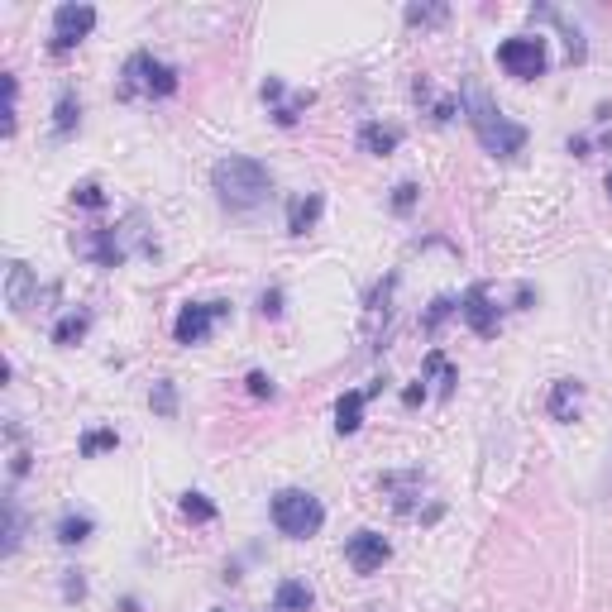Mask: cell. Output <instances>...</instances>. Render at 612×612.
Listing matches in <instances>:
<instances>
[{
  "instance_id": "obj_20",
  "label": "cell",
  "mask_w": 612,
  "mask_h": 612,
  "mask_svg": "<svg viewBox=\"0 0 612 612\" xmlns=\"http://www.w3.org/2000/svg\"><path fill=\"white\" fill-rule=\"evenodd\" d=\"M91 526L96 522H91L87 512H67L63 522H58V541H63V546H82V541L91 536Z\"/></svg>"
},
{
  "instance_id": "obj_2",
  "label": "cell",
  "mask_w": 612,
  "mask_h": 612,
  "mask_svg": "<svg viewBox=\"0 0 612 612\" xmlns=\"http://www.w3.org/2000/svg\"><path fill=\"white\" fill-rule=\"evenodd\" d=\"M464 110H469V125H474V134H479V144L488 153H498V158H512V153L526 149V130L517 125V120H507L503 110H498V101L488 96L483 87H464Z\"/></svg>"
},
{
  "instance_id": "obj_15",
  "label": "cell",
  "mask_w": 612,
  "mask_h": 612,
  "mask_svg": "<svg viewBox=\"0 0 612 612\" xmlns=\"http://www.w3.org/2000/svg\"><path fill=\"white\" fill-rule=\"evenodd\" d=\"M5 297H10V306H15V311H29V302H34V273H29L24 263H10Z\"/></svg>"
},
{
  "instance_id": "obj_32",
  "label": "cell",
  "mask_w": 612,
  "mask_h": 612,
  "mask_svg": "<svg viewBox=\"0 0 612 612\" xmlns=\"http://www.w3.org/2000/svg\"><path fill=\"white\" fill-rule=\"evenodd\" d=\"M259 311H263V316H283V292H263Z\"/></svg>"
},
{
  "instance_id": "obj_6",
  "label": "cell",
  "mask_w": 612,
  "mask_h": 612,
  "mask_svg": "<svg viewBox=\"0 0 612 612\" xmlns=\"http://www.w3.org/2000/svg\"><path fill=\"white\" fill-rule=\"evenodd\" d=\"M220 316H230V302H187L173 321L177 345H201V340H211V330H216Z\"/></svg>"
},
{
  "instance_id": "obj_8",
  "label": "cell",
  "mask_w": 612,
  "mask_h": 612,
  "mask_svg": "<svg viewBox=\"0 0 612 612\" xmlns=\"http://www.w3.org/2000/svg\"><path fill=\"white\" fill-rule=\"evenodd\" d=\"M388 555H393V546L378 536V531H359V536H350V546H345V560L354 565V574H373V569L388 565Z\"/></svg>"
},
{
  "instance_id": "obj_28",
  "label": "cell",
  "mask_w": 612,
  "mask_h": 612,
  "mask_svg": "<svg viewBox=\"0 0 612 612\" xmlns=\"http://www.w3.org/2000/svg\"><path fill=\"white\" fill-rule=\"evenodd\" d=\"M445 5H407V24H440Z\"/></svg>"
},
{
  "instance_id": "obj_7",
  "label": "cell",
  "mask_w": 612,
  "mask_h": 612,
  "mask_svg": "<svg viewBox=\"0 0 612 612\" xmlns=\"http://www.w3.org/2000/svg\"><path fill=\"white\" fill-rule=\"evenodd\" d=\"M91 24H96V10H91V5H58V10H53V53L77 48L91 34Z\"/></svg>"
},
{
  "instance_id": "obj_23",
  "label": "cell",
  "mask_w": 612,
  "mask_h": 612,
  "mask_svg": "<svg viewBox=\"0 0 612 612\" xmlns=\"http://www.w3.org/2000/svg\"><path fill=\"white\" fill-rule=\"evenodd\" d=\"M182 517H192V522H211V517H216V503H211L206 493H182Z\"/></svg>"
},
{
  "instance_id": "obj_5",
  "label": "cell",
  "mask_w": 612,
  "mask_h": 612,
  "mask_svg": "<svg viewBox=\"0 0 612 612\" xmlns=\"http://www.w3.org/2000/svg\"><path fill=\"white\" fill-rule=\"evenodd\" d=\"M498 63H503L517 82H531V77L546 72V39H541V34H517V39H507V44L498 48Z\"/></svg>"
},
{
  "instance_id": "obj_9",
  "label": "cell",
  "mask_w": 612,
  "mask_h": 612,
  "mask_svg": "<svg viewBox=\"0 0 612 612\" xmlns=\"http://www.w3.org/2000/svg\"><path fill=\"white\" fill-rule=\"evenodd\" d=\"M459 316L469 321V330H474V335H498V306H493V297H488V287H483V283H474L469 292H464Z\"/></svg>"
},
{
  "instance_id": "obj_1",
  "label": "cell",
  "mask_w": 612,
  "mask_h": 612,
  "mask_svg": "<svg viewBox=\"0 0 612 612\" xmlns=\"http://www.w3.org/2000/svg\"><path fill=\"white\" fill-rule=\"evenodd\" d=\"M211 187L216 197L230 206V211H254L259 201H268L273 192V173L263 168L259 158H244V153H230L211 168Z\"/></svg>"
},
{
  "instance_id": "obj_33",
  "label": "cell",
  "mask_w": 612,
  "mask_h": 612,
  "mask_svg": "<svg viewBox=\"0 0 612 612\" xmlns=\"http://www.w3.org/2000/svg\"><path fill=\"white\" fill-rule=\"evenodd\" d=\"M608 192H612V173H608Z\"/></svg>"
},
{
  "instance_id": "obj_12",
  "label": "cell",
  "mask_w": 612,
  "mask_h": 612,
  "mask_svg": "<svg viewBox=\"0 0 612 612\" xmlns=\"http://www.w3.org/2000/svg\"><path fill=\"white\" fill-rule=\"evenodd\" d=\"M397 144H402V130H397V125H378V120H369V125H359V149L373 153V158L393 153Z\"/></svg>"
},
{
  "instance_id": "obj_30",
  "label": "cell",
  "mask_w": 612,
  "mask_h": 612,
  "mask_svg": "<svg viewBox=\"0 0 612 612\" xmlns=\"http://www.w3.org/2000/svg\"><path fill=\"white\" fill-rule=\"evenodd\" d=\"M412 201H416V182H397L393 206H397V211H412Z\"/></svg>"
},
{
  "instance_id": "obj_29",
  "label": "cell",
  "mask_w": 612,
  "mask_h": 612,
  "mask_svg": "<svg viewBox=\"0 0 612 612\" xmlns=\"http://www.w3.org/2000/svg\"><path fill=\"white\" fill-rule=\"evenodd\" d=\"M244 383H249V393H254V397H273V393H278V388H273V378H268V373H259V369L249 373Z\"/></svg>"
},
{
  "instance_id": "obj_14",
  "label": "cell",
  "mask_w": 612,
  "mask_h": 612,
  "mask_svg": "<svg viewBox=\"0 0 612 612\" xmlns=\"http://www.w3.org/2000/svg\"><path fill=\"white\" fill-rule=\"evenodd\" d=\"M369 397L373 393L364 388V393H345L335 402V431H340V436H354V431L364 426V402H369Z\"/></svg>"
},
{
  "instance_id": "obj_16",
  "label": "cell",
  "mask_w": 612,
  "mask_h": 612,
  "mask_svg": "<svg viewBox=\"0 0 612 612\" xmlns=\"http://www.w3.org/2000/svg\"><path fill=\"white\" fill-rule=\"evenodd\" d=\"M311 603H316V593L306 589L302 579H283V584H278V598H273L278 612H306Z\"/></svg>"
},
{
  "instance_id": "obj_25",
  "label": "cell",
  "mask_w": 612,
  "mask_h": 612,
  "mask_svg": "<svg viewBox=\"0 0 612 612\" xmlns=\"http://www.w3.org/2000/svg\"><path fill=\"white\" fill-rule=\"evenodd\" d=\"M115 445H120L115 431H87L82 436V455H101V450H115Z\"/></svg>"
},
{
  "instance_id": "obj_19",
  "label": "cell",
  "mask_w": 612,
  "mask_h": 612,
  "mask_svg": "<svg viewBox=\"0 0 612 612\" xmlns=\"http://www.w3.org/2000/svg\"><path fill=\"white\" fill-rule=\"evenodd\" d=\"M77 125H82V101H77L72 91H63V96H58V110H53V130L72 134Z\"/></svg>"
},
{
  "instance_id": "obj_18",
  "label": "cell",
  "mask_w": 612,
  "mask_h": 612,
  "mask_svg": "<svg viewBox=\"0 0 612 612\" xmlns=\"http://www.w3.org/2000/svg\"><path fill=\"white\" fill-rule=\"evenodd\" d=\"M91 326V311H67L63 321L53 326V345H72V340H82Z\"/></svg>"
},
{
  "instance_id": "obj_11",
  "label": "cell",
  "mask_w": 612,
  "mask_h": 612,
  "mask_svg": "<svg viewBox=\"0 0 612 612\" xmlns=\"http://www.w3.org/2000/svg\"><path fill=\"white\" fill-rule=\"evenodd\" d=\"M579 407H584V383L579 378H560L550 388V416L555 421H579Z\"/></svg>"
},
{
  "instance_id": "obj_13",
  "label": "cell",
  "mask_w": 612,
  "mask_h": 612,
  "mask_svg": "<svg viewBox=\"0 0 612 612\" xmlns=\"http://www.w3.org/2000/svg\"><path fill=\"white\" fill-rule=\"evenodd\" d=\"M321 211H326L321 192H306V197H297L292 206H287V230H292V235H306V230L321 220Z\"/></svg>"
},
{
  "instance_id": "obj_31",
  "label": "cell",
  "mask_w": 612,
  "mask_h": 612,
  "mask_svg": "<svg viewBox=\"0 0 612 612\" xmlns=\"http://www.w3.org/2000/svg\"><path fill=\"white\" fill-rule=\"evenodd\" d=\"M63 593H67V598H87V579H82L77 569H67V579H63Z\"/></svg>"
},
{
  "instance_id": "obj_26",
  "label": "cell",
  "mask_w": 612,
  "mask_h": 612,
  "mask_svg": "<svg viewBox=\"0 0 612 612\" xmlns=\"http://www.w3.org/2000/svg\"><path fill=\"white\" fill-rule=\"evenodd\" d=\"M72 201L87 206V211H96V206H106V192H101L96 182H82V187H72Z\"/></svg>"
},
{
  "instance_id": "obj_22",
  "label": "cell",
  "mask_w": 612,
  "mask_h": 612,
  "mask_svg": "<svg viewBox=\"0 0 612 612\" xmlns=\"http://www.w3.org/2000/svg\"><path fill=\"white\" fill-rule=\"evenodd\" d=\"M149 402H153V412L158 416H177V388L168 383V378H158V383H153Z\"/></svg>"
},
{
  "instance_id": "obj_27",
  "label": "cell",
  "mask_w": 612,
  "mask_h": 612,
  "mask_svg": "<svg viewBox=\"0 0 612 612\" xmlns=\"http://www.w3.org/2000/svg\"><path fill=\"white\" fill-rule=\"evenodd\" d=\"M450 311H459V306H455V297H436V302H431V311L421 316V326H426V330H436L440 321L450 316Z\"/></svg>"
},
{
  "instance_id": "obj_17",
  "label": "cell",
  "mask_w": 612,
  "mask_h": 612,
  "mask_svg": "<svg viewBox=\"0 0 612 612\" xmlns=\"http://www.w3.org/2000/svg\"><path fill=\"white\" fill-rule=\"evenodd\" d=\"M383 488H388V493H402V498H397V507H402V512H412V503L421 498L426 479H421V474H388V479H383Z\"/></svg>"
},
{
  "instance_id": "obj_10",
  "label": "cell",
  "mask_w": 612,
  "mask_h": 612,
  "mask_svg": "<svg viewBox=\"0 0 612 612\" xmlns=\"http://www.w3.org/2000/svg\"><path fill=\"white\" fill-rule=\"evenodd\" d=\"M263 101H273V120H278V125H297V115L311 106V91H297L292 101H283V82L268 77V82H263Z\"/></svg>"
},
{
  "instance_id": "obj_3",
  "label": "cell",
  "mask_w": 612,
  "mask_h": 612,
  "mask_svg": "<svg viewBox=\"0 0 612 612\" xmlns=\"http://www.w3.org/2000/svg\"><path fill=\"white\" fill-rule=\"evenodd\" d=\"M273 526L283 531L287 541H306V536H316L326 526V507H321L316 493H306V488H283L273 498Z\"/></svg>"
},
{
  "instance_id": "obj_24",
  "label": "cell",
  "mask_w": 612,
  "mask_h": 612,
  "mask_svg": "<svg viewBox=\"0 0 612 612\" xmlns=\"http://www.w3.org/2000/svg\"><path fill=\"white\" fill-rule=\"evenodd\" d=\"M10 531H5V550H10V555H15V550H20V541H24V512H20V503H15V498H10Z\"/></svg>"
},
{
  "instance_id": "obj_21",
  "label": "cell",
  "mask_w": 612,
  "mask_h": 612,
  "mask_svg": "<svg viewBox=\"0 0 612 612\" xmlns=\"http://www.w3.org/2000/svg\"><path fill=\"white\" fill-rule=\"evenodd\" d=\"M426 378L436 383V393H440V397H445V393H450V388H455V369H450V359H445V354H440V350H431V354H426Z\"/></svg>"
},
{
  "instance_id": "obj_4",
  "label": "cell",
  "mask_w": 612,
  "mask_h": 612,
  "mask_svg": "<svg viewBox=\"0 0 612 612\" xmlns=\"http://www.w3.org/2000/svg\"><path fill=\"white\" fill-rule=\"evenodd\" d=\"M177 91V67L163 63V58H153V53H134L125 72H120V96L134 101V96H173Z\"/></svg>"
}]
</instances>
